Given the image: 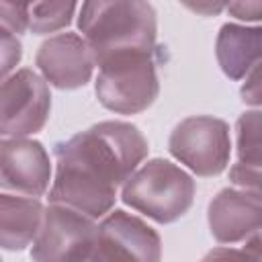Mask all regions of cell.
<instances>
[{
    "mask_svg": "<svg viewBox=\"0 0 262 262\" xmlns=\"http://www.w3.org/2000/svg\"><path fill=\"white\" fill-rule=\"evenodd\" d=\"M78 0H33L27 10V31L49 35L63 31L74 20Z\"/></svg>",
    "mask_w": 262,
    "mask_h": 262,
    "instance_id": "cell-14",
    "label": "cell"
},
{
    "mask_svg": "<svg viewBox=\"0 0 262 262\" xmlns=\"http://www.w3.org/2000/svg\"><path fill=\"white\" fill-rule=\"evenodd\" d=\"M194 194L196 184L192 176L164 158L143 160L119 190L127 207L160 225L182 219L192 207Z\"/></svg>",
    "mask_w": 262,
    "mask_h": 262,
    "instance_id": "cell-3",
    "label": "cell"
},
{
    "mask_svg": "<svg viewBox=\"0 0 262 262\" xmlns=\"http://www.w3.org/2000/svg\"><path fill=\"white\" fill-rule=\"evenodd\" d=\"M162 239L141 217L111 209L100 217L90 260H160Z\"/></svg>",
    "mask_w": 262,
    "mask_h": 262,
    "instance_id": "cell-8",
    "label": "cell"
},
{
    "mask_svg": "<svg viewBox=\"0 0 262 262\" xmlns=\"http://www.w3.org/2000/svg\"><path fill=\"white\" fill-rule=\"evenodd\" d=\"M168 151L194 176H219L231 158L229 125L211 115H192L182 119L168 137Z\"/></svg>",
    "mask_w": 262,
    "mask_h": 262,
    "instance_id": "cell-5",
    "label": "cell"
},
{
    "mask_svg": "<svg viewBox=\"0 0 262 262\" xmlns=\"http://www.w3.org/2000/svg\"><path fill=\"white\" fill-rule=\"evenodd\" d=\"M96 231L98 223L94 217L61 203H49L43 207L41 225L29 254L39 262L90 260Z\"/></svg>",
    "mask_w": 262,
    "mask_h": 262,
    "instance_id": "cell-6",
    "label": "cell"
},
{
    "mask_svg": "<svg viewBox=\"0 0 262 262\" xmlns=\"http://www.w3.org/2000/svg\"><path fill=\"white\" fill-rule=\"evenodd\" d=\"M229 16L242 20V23H254L262 18V0H229L227 8Z\"/></svg>",
    "mask_w": 262,
    "mask_h": 262,
    "instance_id": "cell-18",
    "label": "cell"
},
{
    "mask_svg": "<svg viewBox=\"0 0 262 262\" xmlns=\"http://www.w3.org/2000/svg\"><path fill=\"white\" fill-rule=\"evenodd\" d=\"M178 2L199 16H217L229 4V0H178Z\"/></svg>",
    "mask_w": 262,
    "mask_h": 262,
    "instance_id": "cell-21",
    "label": "cell"
},
{
    "mask_svg": "<svg viewBox=\"0 0 262 262\" xmlns=\"http://www.w3.org/2000/svg\"><path fill=\"white\" fill-rule=\"evenodd\" d=\"M237 162L248 168H260V111L252 108L239 115L235 123Z\"/></svg>",
    "mask_w": 262,
    "mask_h": 262,
    "instance_id": "cell-15",
    "label": "cell"
},
{
    "mask_svg": "<svg viewBox=\"0 0 262 262\" xmlns=\"http://www.w3.org/2000/svg\"><path fill=\"white\" fill-rule=\"evenodd\" d=\"M239 94H242V100L246 104H250L254 108L260 106V96H262V92H260V63L244 76V84H242Z\"/></svg>",
    "mask_w": 262,
    "mask_h": 262,
    "instance_id": "cell-20",
    "label": "cell"
},
{
    "mask_svg": "<svg viewBox=\"0 0 262 262\" xmlns=\"http://www.w3.org/2000/svg\"><path fill=\"white\" fill-rule=\"evenodd\" d=\"M43 207L39 196L0 192V248L8 252L27 250L39 231Z\"/></svg>",
    "mask_w": 262,
    "mask_h": 262,
    "instance_id": "cell-13",
    "label": "cell"
},
{
    "mask_svg": "<svg viewBox=\"0 0 262 262\" xmlns=\"http://www.w3.org/2000/svg\"><path fill=\"white\" fill-rule=\"evenodd\" d=\"M96 68L94 94L106 111L117 115H137L156 102L160 94L156 49L123 53Z\"/></svg>",
    "mask_w": 262,
    "mask_h": 262,
    "instance_id": "cell-4",
    "label": "cell"
},
{
    "mask_svg": "<svg viewBox=\"0 0 262 262\" xmlns=\"http://www.w3.org/2000/svg\"><path fill=\"white\" fill-rule=\"evenodd\" d=\"M262 29L248 23H225L215 39V57L221 72L229 80H244V76L260 63Z\"/></svg>",
    "mask_w": 262,
    "mask_h": 262,
    "instance_id": "cell-12",
    "label": "cell"
},
{
    "mask_svg": "<svg viewBox=\"0 0 262 262\" xmlns=\"http://www.w3.org/2000/svg\"><path fill=\"white\" fill-rule=\"evenodd\" d=\"M33 0H0V25L16 35L27 33V10Z\"/></svg>",
    "mask_w": 262,
    "mask_h": 262,
    "instance_id": "cell-17",
    "label": "cell"
},
{
    "mask_svg": "<svg viewBox=\"0 0 262 262\" xmlns=\"http://www.w3.org/2000/svg\"><path fill=\"white\" fill-rule=\"evenodd\" d=\"M51 115L49 84L31 68L14 70L0 82V137H31Z\"/></svg>",
    "mask_w": 262,
    "mask_h": 262,
    "instance_id": "cell-7",
    "label": "cell"
},
{
    "mask_svg": "<svg viewBox=\"0 0 262 262\" xmlns=\"http://www.w3.org/2000/svg\"><path fill=\"white\" fill-rule=\"evenodd\" d=\"M23 59V43L14 31L0 25V82L10 76Z\"/></svg>",
    "mask_w": 262,
    "mask_h": 262,
    "instance_id": "cell-16",
    "label": "cell"
},
{
    "mask_svg": "<svg viewBox=\"0 0 262 262\" xmlns=\"http://www.w3.org/2000/svg\"><path fill=\"white\" fill-rule=\"evenodd\" d=\"M45 82L57 90H78L92 80L94 57L80 33H57L45 39L35 55Z\"/></svg>",
    "mask_w": 262,
    "mask_h": 262,
    "instance_id": "cell-10",
    "label": "cell"
},
{
    "mask_svg": "<svg viewBox=\"0 0 262 262\" xmlns=\"http://www.w3.org/2000/svg\"><path fill=\"white\" fill-rule=\"evenodd\" d=\"M53 166L41 141L31 137H0V188L6 192L45 196Z\"/></svg>",
    "mask_w": 262,
    "mask_h": 262,
    "instance_id": "cell-9",
    "label": "cell"
},
{
    "mask_svg": "<svg viewBox=\"0 0 262 262\" xmlns=\"http://www.w3.org/2000/svg\"><path fill=\"white\" fill-rule=\"evenodd\" d=\"M147 154V139L133 123L100 121L53 145L55 170L47 199L100 219Z\"/></svg>",
    "mask_w": 262,
    "mask_h": 262,
    "instance_id": "cell-1",
    "label": "cell"
},
{
    "mask_svg": "<svg viewBox=\"0 0 262 262\" xmlns=\"http://www.w3.org/2000/svg\"><path fill=\"white\" fill-rule=\"evenodd\" d=\"M78 31L98 66L123 53L154 51L158 14L147 0H82Z\"/></svg>",
    "mask_w": 262,
    "mask_h": 262,
    "instance_id": "cell-2",
    "label": "cell"
},
{
    "mask_svg": "<svg viewBox=\"0 0 262 262\" xmlns=\"http://www.w3.org/2000/svg\"><path fill=\"white\" fill-rule=\"evenodd\" d=\"M229 180L237 188L260 190V168H248L242 164H233L229 168Z\"/></svg>",
    "mask_w": 262,
    "mask_h": 262,
    "instance_id": "cell-19",
    "label": "cell"
},
{
    "mask_svg": "<svg viewBox=\"0 0 262 262\" xmlns=\"http://www.w3.org/2000/svg\"><path fill=\"white\" fill-rule=\"evenodd\" d=\"M260 190L227 186L219 190L207 209L209 231L219 244H239L260 233Z\"/></svg>",
    "mask_w": 262,
    "mask_h": 262,
    "instance_id": "cell-11",
    "label": "cell"
}]
</instances>
